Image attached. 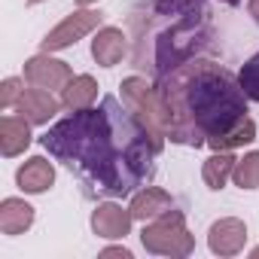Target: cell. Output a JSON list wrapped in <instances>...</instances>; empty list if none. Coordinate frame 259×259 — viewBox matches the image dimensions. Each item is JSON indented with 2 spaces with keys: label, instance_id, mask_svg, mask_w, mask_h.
I'll return each instance as SVG.
<instances>
[{
  "label": "cell",
  "instance_id": "1",
  "mask_svg": "<svg viewBox=\"0 0 259 259\" xmlns=\"http://www.w3.org/2000/svg\"><path fill=\"white\" fill-rule=\"evenodd\" d=\"M43 147L92 189L104 195H132L153 180L165 138L107 95L101 107L73 110L67 119L55 122L43 135Z\"/></svg>",
  "mask_w": 259,
  "mask_h": 259
},
{
  "label": "cell",
  "instance_id": "2",
  "mask_svg": "<svg viewBox=\"0 0 259 259\" xmlns=\"http://www.w3.org/2000/svg\"><path fill=\"white\" fill-rule=\"evenodd\" d=\"M159 92L171 110L168 138L174 144H207L223 153L256 138V125L247 116V95L241 82L226 67L201 55L162 76Z\"/></svg>",
  "mask_w": 259,
  "mask_h": 259
},
{
  "label": "cell",
  "instance_id": "3",
  "mask_svg": "<svg viewBox=\"0 0 259 259\" xmlns=\"http://www.w3.org/2000/svg\"><path fill=\"white\" fill-rule=\"evenodd\" d=\"M135 31L138 43L150 40V70L162 79L210 49L207 0H153L144 19H135Z\"/></svg>",
  "mask_w": 259,
  "mask_h": 259
},
{
  "label": "cell",
  "instance_id": "4",
  "mask_svg": "<svg viewBox=\"0 0 259 259\" xmlns=\"http://www.w3.org/2000/svg\"><path fill=\"white\" fill-rule=\"evenodd\" d=\"M122 98L150 132H156L159 138H168L171 132V110L159 92V85H150L144 76H128L122 82Z\"/></svg>",
  "mask_w": 259,
  "mask_h": 259
},
{
  "label": "cell",
  "instance_id": "5",
  "mask_svg": "<svg viewBox=\"0 0 259 259\" xmlns=\"http://www.w3.org/2000/svg\"><path fill=\"white\" fill-rule=\"evenodd\" d=\"M141 241L150 253H159V256H189L195 250V238L189 235L183 213L174 207L156 217L153 223H147L141 232Z\"/></svg>",
  "mask_w": 259,
  "mask_h": 259
},
{
  "label": "cell",
  "instance_id": "6",
  "mask_svg": "<svg viewBox=\"0 0 259 259\" xmlns=\"http://www.w3.org/2000/svg\"><path fill=\"white\" fill-rule=\"evenodd\" d=\"M98 22H101V13H95V10H79V13L67 16L55 31L46 34V40H43V52L67 49L70 43H76L79 37H85L92 28H98Z\"/></svg>",
  "mask_w": 259,
  "mask_h": 259
},
{
  "label": "cell",
  "instance_id": "7",
  "mask_svg": "<svg viewBox=\"0 0 259 259\" xmlns=\"http://www.w3.org/2000/svg\"><path fill=\"white\" fill-rule=\"evenodd\" d=\"M25 79L37 89H64L70 82V67L58 58H49V55H37L25 64Z\"/></svg>",
  "mask_w": 259,
  "mask_h": 259
},
{
  "label": "cell",
  "instance_id": "8",
  "mask_svg": "<svg viewBox=\"0 0 259 259\" xmlns=\"http://www.w3.org/2000/svg\"><path fill=\"white\" fill-rule=\"evenodd\" d=\"M132 207H122V204H98V210L92 213V229L101 238H125L128 229H132Z\"/></svg>",
  "mask_w": 259,
  "mask_h": 259
},
{
  "label": "cell",
  "instance_id": "9",
  "mask_svg": "<svg viewBox=\"0 0 259 259\" xmlns=\"http://www.w3.org/2000/svg\"><path fill=\"white\" fill-rule=\"evenodd\" d=\"M244 241H247V226H244L241 220H235V217H226V220L213 223V226H210V235H207L210 250L220 253V256H235V253H241Z\"/></svg>",
  "mask_w": 259,
  "mask_h": 259
},
{
  "label": "cell",
  "instance_id": "10",
  "mask_svg": "<svg viewBox=\"0 0 259 259\" xmlns=\"http://www.w3.org/2000/svg\"><path fill=\"white\" fill-rule=\"evenodd\" d=\"M16 107H19V113L31 122V125H43V122H49L55 113H58V101L52 98V92L49 89H25L22 92V98L16 101Z\"/></svg>",
  "mask_w": 259,
  "mask_h": 259
},
{
  "label": "cell",
  "instance_id": "11",
  "mask_svg": "<svg viewBox=\"0 0 259 259\" xmlns=\"http://www.w3.org/2000/svg\"><path fill=\"white\" fill-rule=\"evenodd\" d=\"M125 52H128V37H125L119 28H104V31H98V37H95V43H92V55H95V61H98L101 67L119 64V61L125 58Z\"/></svg>",
  "mask_w": 259,
  "mask_h": 259
},
{
  "label": "cell",
  "instance_id": "12",
  "mask_svg": "<svg viewBox=\"0 0 259 259\" xmlns=\"http://www.w3.org/2000/svg\"><path fill=\"white\" fill-rule=\"evenodd\" d=\"M174 207V198L165 192V189H156V186H144L138 195H135V201H132V217L135 220H156V217H162L165 210H171Z\"/></svg>",
  "mask_w": 259,
  "mask_h": 259
},
{
  "label": "cell",
  "instance_id": "13",
  "mask_svg": "<svg viewBox=\"0 0 259 259\" xmlns=\"http://www.w3.org/2000/svg\"><path fill=\"white\" fill-rule=\"evenodd\" d=\"M31 122L25 116H7L4 122H0V150H4V156H19L28 144H31Z\"/></svg>",
  "mask_w": 259,
  "mask_h": 259
},
{
  "label": "cell",
  "instance_id": "14",
  "mask_svg": "<svg viewBox=\"0 0 259 259\" xmlns=\"http://www.w3.org/2000/svg\"><path fill=\"white\" fill-rule=\"evenodd\" d=\"M34 223V207L22 198H7L0 204V232L4 235H19Z\"/></svg>",
  "mask_w": 259,
  "mask_h": 259
},
{
  "label": "cell",
  "instance_id": "15",
  "mask_svg": "<svg viewBox=\"0 0 259 259\" xmlns=\"http://www.w3.org/2000/svg\"><path fill=\"white\" fill-rule=\"evenodd\" d=\"M16 180H19V186L25 189V192H43V189H49L52 186V180H55V171H52V165L46 162V159H28L22 168H19V174H16Z\"/></svg>",
  "mask_w": 259,
  "mask_h": 259
},
{
  "label": "cell",
  "instance_id": "16",
  "mask_svg": "<svg viewBox=\"0 0 259 259\" xmlns=\"http://www.w3.org/2000/svg\"><path fill=\"white\" fill-rule=\"evenodd\" d=\"M95 98H98V82L92 76H85V73L70 76V82L61 89V104L67 110H85V107L95 104Z\"/></svg>",
  "mask_w": 259,
  "mask_h": 259
},
{
  "label": "cell",
  "instance_id": "17",
  "mask_svg": "<svg viewBox=\"0 0 259 259\" xmlns=\"http://www.w3.org/2000/svg\"><path fill=\"white\" fill-rule=\"evenodd\" d=\"M235 156L229 153V150H223V153H217V156H210L207 162H204V168H201V177H204V183L210 186V189H223L226 186V180L232 177V171H235Z\"/></svg>",
  "mask_w": 259,
  "mask_h": 259
},
{
  "label": "cell",
  "instance_id": "18",
  "mask_svg": "<svg viewBox=\"0 0 259 259\" xmlns=\"http://www.w3.org/2000/svg\"><path fill=\"white\" fill-rule=\"evenodd\" d=\"M232 177L241 189H256L259 186V153H247L244 159H238Z\"/></svg>",
  "mask_w": 259,
  "mask_h": 259
},
{
  "label": "cell",
  "instance_id": "19",
  "mask_svg": "<svg viewBox=\"0 0 259 259\" xmlns=\"http://www.w3.org/2000/svg\"><path fill=\"white\" fill-rule=\"evenodd\" d=\"M238 82H241V89H244V95H247L250 101H259V52L241 67Z\"/></svg>",
  "mask_w": 259,
  "mask_h": 259
},
{
  "label": "cell",
  "instance_id": "20",
  "mask_svg": "<svg viewBox=\"0 0 259 259\" xmlns=\"http://www.w3.org/2000/svg\"><path fill=\"white\" fill-rule=\"evenodd\" d=\"M22 79H7L4 89H0V107H13L19 98H22Z\"/></svg>",
  "mask_w": 259,
  "mask_h": 259
},
{
  "label": "cell",
  "instance_id": "21",
  "mask_svg": "<svg viewBox=\"0 0 259 259\" xmlns=\"http://www.w3.org/2000/svg\"><path fill=\"white\" fill-rule=\"evenodd\" d=\"M250 16L259 22V0H250Z\"/></svg>",
  "mask_w": 259,
  "mask_h": 259
},
{
  "label": "cell",
  "instance_id": "22",
  "mask_svg": "<svg viewBox=\"0 0 259 259\" xmlns=\"http://www.w3.org/2000/svg\"><path fill=\"white\" fill-rule=\"evenodd\" d=\"M223 4H232V7H235V4H241V0H223Z\"/></svg>",
  "mask_w": 259,
  "mask_h": 259
},
{
  "label": "cell",
  "instance_id": "23",
  "mask_svg": "<svg viewBox=\"0 0 259 259\" xmlns=\"http://www.w3.org/2000/svg\"><path fill=\"white\" fill-rule=\"evenodd\" d=\"M79 4H82V7H89V4H95V0H79Z\"/></svg>",
  "mask_w": 259,
  "mask_h": 259
},
{
  "label": "cell",
  "instance_id": "24",
  "mask_svg": "<svg viewBox=\"0 0 259 259\" xmlns=\"http://www.w3.org/2000/svg\"><path fill=\"white\" fill-rule=\"evenodd\" d=\"M253 256H259V247H256V250H253Z\"/></svg>",
  "mask_w": 259,
  "mask_h": 259
},
{
  "label": "cell",
  "instance_id": "25",
  "mask_svg": "<svg viewBox=\"0 0 259 259\" xmlns=\"http://www.w3.org/2000/svg\"><path fill=\"white\" fill-rule=\"evenodd\" d=\"M28 4H40V0H28Z\"/></svg>",
  "mask_w": 259,
  "mask_h": 259
}]
</instances>
